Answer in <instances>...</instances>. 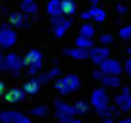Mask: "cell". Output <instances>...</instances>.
<instances>
[{"label":"cell","mask_w":131,"mask_h":123,"mask_svg":"<svg viewBox=\"0 0 131 123\" xmlns=\"http://www.w3.org/2000/svg\"><path fill=\"white\" fill-rule=\"evenodd\" d=\"M80 88V80L77 76L74 74H68L65 77H60L59 80H56L54 83V89L57 92H60L62 95H68V94H73L76 89Z\"/></svg>","instance_id":"cell-1"},{"label":"cell","mask_w":131,"mask_h":123,"mask_svg":"<svg viewBox=\"0 0 131 123\" xmlns=\"http://www.w3.org/2000/svg\"><path fill=\"white\" fill-rule=\"evenodd\" d=\"M22 66H23V58L19 57V55L14 54V52L8 54V55L3 58V63H2V69H3V71H9V72H13L14 77L19 76Z\"/></svg>","instance_id":"cell-2"},{"label":"cell","mask_w":131,"mask_h":123,"mask_svg":"<svg viewBox=\"0 0 131 123\" xmlns=\"http://www.w3.org/2000/svg\"><path fill=\"white\" fill-rule=\"evenodd\" d=\"M91 103H93V106L96 108L97 112L103 111V109H106L110 106V97H108V94L105 92L103 88H99V89L93 91V94H91Z\"/></svg>","instance_id":"cell-3"},{"label":"cell","mask_w":131,"mask_h":123,"mask_svg":"<svg viewBox=\"0 0 131 123\" xmlns=\"http://www.w3.org/2000/svg\"><path fill=\"white\" fill-rule=\"evenodd\" d=\"M71 19H67L65 16H60V17H52L51 19V25H52V32L56 34V37H62L65 34L70 26H71Z\"/></svg>","instance_id":"cell-4"},{"label":"cell","mask_w":131,"mask_h":123,"mask_svg":"<svg viewBox=\"0 0 131 123\" xmlns=\"http://www.w3.org/2000/svg\"><path fill=\"white\" fill-rule=\"evenodd\" d=\"M0 121L2 123H31V120L25 114L16 112V111H3L0 114Z\"/></svg>","instance_id":"cell-5"},{"label":"cell","mask_w":131,"mask_h":123,"mask_svg":"<svg viewBox=\"0 0 131 123\" xmlns=\"http://www.w3.org/2000/svg\"><path fill=\"white\" fill-rule=\"evenodd\" d=\"M42 52L37 51V49H31L26 52V55L23 57V65L28 66V68H36V69H40L42 68Z\"/></svg>","instance_id":"cell-6"},{"label":"cell","mask_w":131,"mask_h":123,"mask_svg":"<svg viewBox=\"0 0 131 123\" xmlns=\"http://www.w3.org/2000/svg\"><path fill=\"white\" fill-rule=\"evenodd\" d=\"M100 71H102L105 76H117V77H119V74L123 71V68H122V65L119 63L117 60L108 58V60H105L103 63L100 65Z\"/></svg>","instance_id":"cell-7"},{"label":"cell","mask_w":131,"mask_h":123,"mask_svg":"<svg viewBox=\"0 0 131 123\" xmlns=\"http://www.w3.org/2000/svg\"><path fill=\"white\" fill-rule=\"evenodd\" d=\"M114 103H116V108L120 109L122 112L129 111V109H131V94H129V89H128V88H123L122 94L116 95Z\"/></svg>","instance_id":"cell-8"},{"label":"cell","mask_w":131,"mask_h":123,"mask_svg":"<svg viewBox=\"0 0 131 123\" xmlns=\"http://www.w3.org/2000/svg\"><path fill=\"white\" fill-rule=\"evenodd\" d=\"M16 43V32L8 26H2L0 28V46L2 48H11Z\"/></svg>","instance_id":"cell-9"},{"label":"cell","mask_w":131,"mask_h":123,"mask_svg":"<svg viewBox=\"0 0 131 123\" xmlns=\"http://www.w3.org/2000/svg\"><path fill=\"white\" fill-rule=\"evenodd\" d=\"M90 58L93 60V63L102 65L105 60L110 58V49L106 46H100V48H93L90 51Z\"/></svg>","instance_id":"cell-10"},{"label":"cell","mask_w":131,"mask_h":123,"mask_svg":"<svg viewBox=\"0 0 131 123\" xmlns=\"http://www.w3.org/2000/svg\"><path fill=\"white\" fill-rule=\"evenodd\" d=\"M54 106H56V115H57V118H62V117H74L76 115L73 105H68V103L62 102V100H57L54 103Z\"/></svg>","instance_id":"cell-11"},{"label":"cell","mask_w":131,"mask_h":123,"mask_svg":"<svg viewBox=\"0 0 131 123\" xmlns=\"http://www.w3.org/2000/svg\"><path fill=\"white\" fill-rule=\"evenodd\" d=\"M25 91L23 88H11L5 92V102L6 103H17V102H22L25 99Z\"/></svg>","instance_id":"cell-12"},{"label":"cell","mask_w":131,"mask_h":123,"mask_svg":"<svg viewBox=\"0 0 131 123\" xmlns=\"http://www.w3.org/2000/svg\"><path fill=\"white\" fill-rule=\"evenodd\" d=\"M63 54L65 55H68V57H73L76 60H86L90 57V51L86 49H80V48H67V49H63Z\"/></svg>","instance_id":"cell-13"},{"label":"cell","mask_w":131,"mask_h":123,"mask_svg":"<svg viewBox=\"0 0 131 123\" xmlns=\"http://www.w3.org/2000/svg\"><path fill=\"white\" fill-rule=\"evenodd\" d=\"M20 11L23 16H36L39 11V6L34 0H23L20 5Z\"/></svg>","instance_id":"cell-14"},{"label":"cell","mask_w":131,"mask_h":123,"mask_svg":"<svg viewBox=\"0 0 131 123\" xmlns=\"http://www.w3.org/2000/svg\"><path fill=\"white\" fill-rule=\"evenodd\" d=\"M40 86H42L40 80H39L37 77H32V79H29V80L23 85V91H25V94L34 95V94H37V92L40 91Z\"/></svg>","instance_id":"cell-15"},{"label":"cell","mask_w":131,"mask_h":123,"mask_svg":"<svg viewBox=\"0 0 131 123\" xmlns=\"http://www.w3.org/2000/svg\"><path fill=\"white\" fill-rule=\"evenodd\" d=\"M46 11L48 14L52 17H60L63 16V9H62V2H59V0H51V2L46 5Z\"/></svg>","instance_id":"cell-16"},{"label":"cell","mask_w":131,"mask_h":123,"mask_svg":"<svg viewBox=\"0 0 131 123\" xmlns=\"http://www.w3.org/2000/svg\"><path fill=\"white\" fill-rule=\"evenodd\" d=\"M9 25L17 28H28V22L22 13H11L9 14Z\"/></svg>","instance_id":"cell-17"},{"label":"cell","mask_w":131,"mask_h":123,"mask_svg":"<svg viewBox=\"0 0 131 123\" xmlns=\"http://www.w3.org/2000/svg\"><path fill=\"white\" fill-rule=\"evenodd\" d=\"M102 83L106 88H120V77H117V76H105L102 79Z\"/></svg>","instance_id":"cell-18"},{"label":"cell","mask_w":131,"mask_h":123,"mask_svg":"<svg viewBox=\"0 0 131 123\" xmlns=\"http://www.w3.org/2000/svg\"><path fill=\"white\" fill-rule=\"evenodd\" d=\"M62 9H63V16H73L77 9V5L73 2V0H65V2H62Z\"/></svg>","instance_id":"cell-19"},{"label":"cell","mask_w":131,"mask_h":123,"mask_svg":"<svg viewBox=\"0 0 131 123\" xmlns=\"http://www.w3.org/2000/svg\"><path fill=\"white\" fill-rule=\"evenodd\" d=\"M93 45H94V42H93V39H88V37H82V35H79L77 39H76V46L77 48H80V49H90V48H93Z\"/></svg>","instance_id":"cell-20"},{"label":"cell","mask_w":131,"mask_h":123,"mask_svg":"<svg viewBox=\"0 0 131 123\" xmlns=\"http://www.w3.org/2000/svg\"><path fill=\"white\" fill-rule=\"evenodd\" d=\"M73 108H74V114L76 115H83V114H88V111H90V105L86 102H83V100L76 102L73 105Z\"/></svg>","instance_id":"cell-21"},{"label":"cell","mask_w":131,"mask_h":123,"mask_svg":"<svg viewBox=\"0 0 131 123\" xmlns=\"http://www.w3.org/2000/svg\"><path fill=\"white\" fill-rule=\"evenodd\" d=\"M90 14H91V19L96 20V22H103L105 17H106V13H105L102 8H99V6L91 8V9H90Z\"/></svg>","instance_id":"cell-22"},{"label":"cell","mask_w":131,"mask_h":123,"mask_svg":"<svg viewBox=\"0 0 131 123\" xmlns=\"http://www.w3.org/2000/svg\"><path fill=\"white\" fill-rule=\"evenodd\" d=\"M80 35H82V37L93 39V35H94V26H93L91 23H85V25H82V28H80Z\"/></svg>","instance_id":"cell-23"},{"label":"cell","mask_w":131,"mask_h":123,"mask_svg":"<svg viewBox=\"0 0 131 123\" xmlns=\"http://www.w3.org/2000/svg\"><path fill=\"white\" fill-rule=\"evenodd\" d=\"M117 112H119V111H117V108L108 106L106 109H103V111H99L97 114H99V115H102V117H103V120H105V118H114V115H116Z\"/></svg>","instance_id":"cell-24"},{"label":"cell","mask_w":131,"mask_h":123,"mask_svg":"<svg viewBox=\"0 0 131 123\" xmlns=\"http://www.w3.org/2000/svg\"><path fill=\"white\" fill-rule=\"evenodd\" d=\"M31 114H32L34 117H46V115L49 114V109H48V106H36V108L31 111Z\"/></svg>","instance_id":"cell-25"},{"label":"cell","mask_w":131,"mask_h":123,"mask_svg":"<svg viewBox=\"0 0 131 123\" xmlns=\"http://www.w3.org/2000/svg\"><path fill=\"white\" fill-rule=\"evenodd\" d=\"M119 37L123 40H129L131 39V26H123L119 31Z\"/></svg>","instance_id":"cell-26"},{"label":"cell","mask_w":131,"mask_h":123,"mask_svg":"<svg viewBox=\"0 0 131 123\" xmlns=\"http://www.w3.org/2000/svg\"><path fill=\"white\" fill-rule=\"evenodd\" d=\"M100 42L103 45H110V43H113V35L111 34H102L100 35Z\"/></svg>","instance_id":"cell-27"},{"label":"cell","mask_w":131,"mask_h":123,"mask_svg":"<svg viewBox=\"0 0 131 123\" xmlns=\"http://www.w3.org/2000/svg\"><path fill=\"white\" fill-rule=\"evenodd\" d=\"M46 74H48V79L51 80V79H54V77H57V76L60 74V69H59L57 66H54V68H51V69H49Z\"/></svg>","instance_id":"cell-28"},{"label":"cell","mask_w":131,"mask_h":123,"mask_svg":"<svg viewBox=\"0 0 131 123\" xmlns=\"http://www.w3.org/2000/svg\"><path fill=\"white\" fill-rule=\"evenodd\" d=\"M60 120V123H82L80 120H77V118H74V117H62V118H59Z\"/></svg>","instance_id":"cell-29"},{"label":"cell","mask_w":131,"mask_h":123,"mask_svg":"<svg viewBox=\"0 0 131 123\" xmlns=\"http://www.w3.org/2000/svg\"><path fill=\"white\" fill-rule=\"evenodd\" d=\"M93 77H94V79H97V80H100V82H102V79H103V77H105V74H103V72H102V71H100V69H99V71H94V72H93Z\"/></svg>","instance_id":"cell-30"},{"label":"cell","mask_w":131,"mask_h":123,"mask_svg":"<svg viewBox=\"0 0 131 123\" xmlns=\"http://www.w3.org/2000/svg\"><path fill=\"white\" fill-rule=\"evenodd\" d=\"M125 71H126L128 76L131 77V58H128V60L125 61Z\"/></svg>","instance_id":"cell-31"},{"label":"cell","mask_w":131,"mask_h":123,"mask_svg":"<svg viewBox=\"0 0 131 123\" xmlns=\"http://www.w3.org/2000/svg\"><path fill=\"white\" fill-rule=\"evenodd\" d=\"M116 9H117L120 14H125V13H126V6H125V5H122V3H117Z\"/></svg>","instance_id":"cell-32"},{"label":"cell","mask_w":131,"mask_h":123,"mask_svg":"<svg viewBox=\"0 0 131 123\" xmlns=\"http://www.w3.org/2000/svg\"><path fill=\"white\" fill-rule=\"evenodd\" d=\"M37 79H39V80H40V83H46V82H48V80H49V79H48V74H46V72H45V74H43V72H42V74H40V76H39V77H37Z\"/></svg>","instance_id":"cell-33"},{"label":"cell","mask_w":131,"mask_h":123,"mask_svg":"<svg viewBox=\"0 0 131 123\" xmlns=\"http://www.w3.org/2000/svg\"><path fill=\"white\" fill-rule=\"evenodd\" d=\"M83 20H88V19H91V14H90V11H85V13H82V16H80Z\"/></svg>","instance_id":"cell-34"},{"label":"cell","mask_w":131,"mask_h":123,"mask_svg":"<svg viewBox=\"0 0 131 123\" xmlns=\"http://www.w3.org/2000/svg\"><path fill=\"white\" fill-rule=\"evenodd\" d=\"M5 92V83L2 82V80H0V95H2Z\"/></svg>","instance_id":"cell-35"},{"label":"cell","mask_w":131,"mask_h":123,"mask_svg":"<svg viewBox=\"0 0 131 123\" xmlns=\"http://www.w3.org/2000/svg\"><path fill=\"white\" fill-rule=\"evenodd\" d=\"M117 123H131V118H123V120H120Z\"/></svg>","instance_id":"cell-36"},{"label":"cell","mask_w":131,"mask_h":123,"mask_svg":"<svg viewBox=\"0 0 131 123\" xmlns=\"http://www.w3.org/2000/svg\"><path fill=\"white\" fill-rule=\"evenodd\" d=\"M3 58H5V57L2 55V52H0V69H2V63H3Z\"/></svg>","instance_id":"cell-37"},{"label":"cell","mask_w":131,"mask_h":123,"mask_svg":"<svg viewBox=\"0 0 131 123\" xmlns=\"http://www.w3.org/2000/svg\"><path fill=\"white\" fill-rule=\"evenodd\" d=\"M103 123H114V120H113V118H105Z\"/></svg>","instance_id":"cell-38"},{"label":"cell","mask_w":131,"mask_h":123,"mask_svg":"<svg viewBox=\"0 0 131 123\" xmlns=\"http://www.w3.org/2000/svg\"><path fill=\"white\" fill-rule=\"evenodd\" d=\"M126 52H128V54H131V48H128V49H126Z\"/></svg>","instance_id":"cell-39"},{"label":"cell","mask_w":131,"mask_h":123,"mask_svg":"<svg viewBox=\"0 0 131 123\" xmlns=\"http://www.w3.org/2000/svg\"><path fill=\"white\" fill-rule=\"evenodd\" d=\"M129 26H131V25H129Z\"/></svg>","instance_id":"cell-40"}]
</instances>
